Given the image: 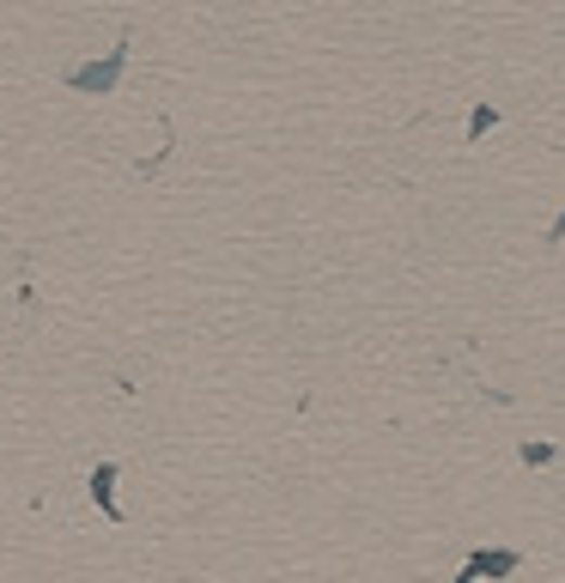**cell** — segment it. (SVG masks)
Instances as JSON below:
<instances>
[{
	"label": "cell",
	"mask_w": 565,
	"mask_h": 583,
	"mask_svg": "<svg viewBox=\"0 0 565 583\" xmlns=\"http://www.w3.org/2000/svg\"><path fill=\"white\" fill-rule=\"evenodd\" d=\"M504 571H517V553H480V559H468V566H462V583H474V578H504Z\"/></svg>",
	"instance_id": "1"
},
{
	"label": "cell",
	"mask_w": 565,
	"mask_h": 583,
	"mask_svg": "<svg viewBox=\"0 0 565 583\" xmlns=\"http://www.w3.org/2000/svg\"><path fill=\"white\" fill-rule=\"evenodd\" d=\"M110 480H116V468L104 462V468H98V487H92V492H98V505H104L110 517H123V510H116V498H110Z\"/></svg>",
	"instance_id": "2"
}]
</instances>
